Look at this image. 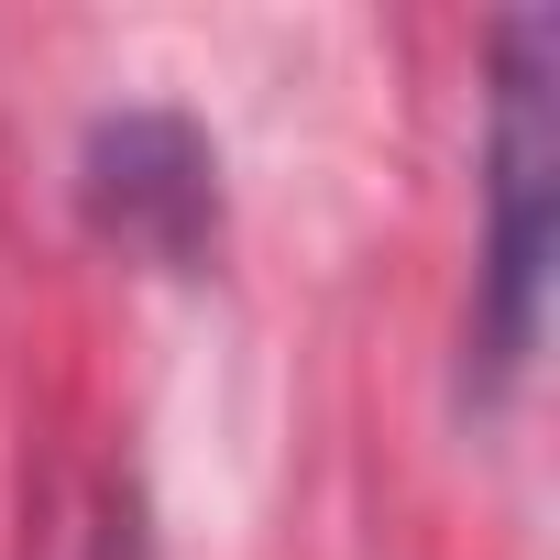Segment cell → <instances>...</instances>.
I'll list each match as a JSON object with an SVG mask.
<instances>
[{"instance_id":"1","label":"cell","mask_w":560,"mask_h":560,"mask_svg":"<svg viewBox=\"0 0 560 560\" xmlns=\"http://www.w3.org/2000/svg\"><path fill=\"white\" fill-rule=\"evenodd\" d=\"M560 253V23H494V121H483V264H472V385L505 396L538 352Z\"/></svg>"},{"instance_id":"2","label":"cell","mask_w":560,"mask_h":560,"mask_svg":"<svg viewBox=\"0 0 560 560\" xmlns=\"http://www.w3.org/2000/svg\"><path fill=\"white\" fill-rule=\"evenodd\" d=\"M78 187H89V220L154 264H198V242L220 231V165L176 110H110L89 132Z\"/></svg>"},{"instance_id":"3","label":"cell","mask_w":560,"mask_h":560,"mask_svg":"<svg viewBox=\"0 0 560 560\" xmlns=\"http://www.w3.org/2000/svg\"><path fill=\"white\" fill-rule=\"evenodd\" d=\"M67 560H143V516H132V505H100L89 538H78Z\"/></svg>"}]
</instances>
